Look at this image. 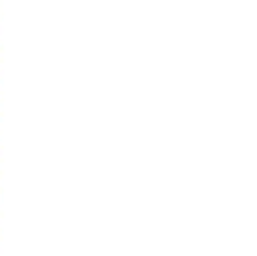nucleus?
I'll use <instances>...</instances> for the list:
<instances>
[]
</instances>
